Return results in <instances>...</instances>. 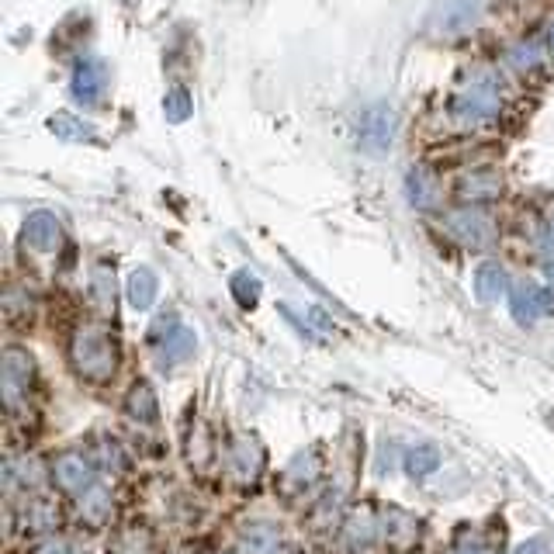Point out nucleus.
<instances>
[{
  "label": "nucleus",
  "instance_id": "obj_3",
  "mask_svg": "<svg viewBox=\"0 0 554 554\" xmlns=\"http://www.w3.org/2000/svg\"><path fill=\"white\" fill-rule=\"evenodd\" d=\"M35 385V357L25 347H7L0 357V388H4L7 413L28 406V392Z\"/></svg>",
  "mask_w": 554,
  "mask_h": 554
},
{
  "label": "nucleus",
  "instance_id": "obj_26",
  "mask_svg": "<svg viewBox=\"0 0 554 554\" xmlns=\"http://www.w3.org/2000/svg\"><path fill=\"white\" fill-rule=\"evenodd\" d=\"M437 468H440V451L433 444H419L406 454V471H409V478H416V482H423V478L433 475Z\"/></svg>",
  "mask_w": 554,
  "mask_h": 554
},
{
  "label": "nucleus",
  "instance_id": "obj_37",
  "mask_svg": "<svg viewBox=\"0 0 554 554\" xmlns=\"http://www.w3.org/2000/svg\"><path fill=\"white\" fill-rule=\"evenodd\" d=\"M544 42H548V56L554 59V18L548 21V28H544Z\"/></svg>",
  "mask_w": 554,
  "mask_h": 554
},
{
  "label": "nucleus",
  "instance_id": "obj_19",
  "mask_svg": "<svg viewBox=\"0 0 554 554\" xmlns=\"http://www.w3.org/2000/svg\"><path fill=\"white\" fill-rule=\"evenodd\" d=\"M77 516H80V523H87L91 530L104 527V523L111 520V489H104V485L97 482L94 489L77 496Z\"/></svg>",
  "mask_w": 554,
  "mask_h": 554
},
{
  "label": "nucleus",
  "instance_id": "obj_5",
  "mask_svg": "<svg viewBox=\"0 0 554 554\" xmlns=\"http://www.w3.org/2000/svg\"><path fill=\"white\" fill-rule=\"evenodd\" d=\"M49 475L63 492H70V496H84L87 489H94L97 485V461L84 451H63L52 458Z\"/></svg>",
  "mask_w": 554,
  "mask_h": 554
},
{
  "label": "nucleus",
  "instance_id": "obj_8",
  "mask_svg": "<svg viewBox=\"0 0 554 554\" xmlns=\"http://www.w3.org/2000/svg\"><path fill=\"white\" fill-rule=\"evenodd\" d=\"M503 194V174L496 167H475L458 177V198L464 205H492Z\"/></svg>",
  "mask_w": 554,
  "mask_h": 554
},
{
  "label": "nucleus",
  "instance_id": "obj_28",
  "mask_svg": "<svg viewBox=\"0 0 554 554\" xmlns=\"http://www.w3.org/2000/svg\"><path fill=\"white\" fill-rule=\"evenodd\" d=\"M340 520H347V516H343V492L340 489L326 492L323 503H319L316 513H312V527H316V530H333V527H340Z\"/></svg>",
  "mask_w": 554,
  "mask_h": 554
},
{
  "label": "nucleus",
  "instance_id": "obj_1",
  "mask_svg": "<svg viewBox=\"0 0 554 554\" xmlns=\"http://www.w3.org/2000/svg\"><path fill=\"white\" fill-rule=\"evenodd\" d=\"M66 354H70L77 378L91 381V385H108L118 374V340L101 323H80L73 329Z\"/></svg>",
  "mask_w": 554,
  "mask_h": 554
},
{
  "label": "nucleus",
  "instance_id": "obj_7",
  "mask_svg": "<svg viewBox=\"0 0 554 554\" xmlns=\"http://www.w3.org/2000/svg\"><path fill=\"white\" fill-rule=\"evenodd\" d=\"M509 309H513V319L523 326H534L537 319L554 316V291L541 288L534 281H516L509 288Z\"/></svg>",
  "mask_w": 554,
  "mask_h": 554
},
{
  "label": "nucleus",
  "instance_id": "obj_10",
  "mask_svg": "<svg viewBox=\"0 0 554 554\" xmlns=\"http://www.w3.org/2000/svg\"><path fill=\"white\" fill-rule=\"evenodd\" d=\"M482 21V0H444L437 14V32L447 39H461Z\"/></svg>",
  "mask_w": 554,
  "mask_h": 554
},
{
  "label": "nucleus",
  "instance_id": "obj_14",
  "mask_svg": "<svg viewBox=\"0 0 554 554\" xmlns=\"http://www.w3.org/2000/svg\"><path fill=\"white\" fill-rule=\"evenodd\" d=\"M239 554H281V548L288 541L281 537V530L267 520H253V523H243L239 527Z\"/></svg>",
  "mask_w": 554,
  "mask_h": 554
},
{
  "label": "nucleus",
  "instance_id": "obj_20",
  "mask_svg": "<svg viewBox=\"0 0 554 554\" xmlns=\"http://www.w3.org/2000/svg\"><path fill=\"white\" fill-rule=\"evenodd\" d=\"M59 523V506L46 496H32L21 506V527L32 530V534H52Z\"/></svg>",
  "mask_w": 554,
  "mask_h": 554
},
{
  "label": "nucleus",
  "instance_id": "obj_24",
  "mask_svg": "<svg viewBox=\"0 0 554 554\" xmlns=\"http://www.w3.org/2000/svg\"><path fill=\"white\" fill-rule=\"evenodd\" d=\"M49 132L59 142H94L97 139L94 125L87 122V118L70 115V111H56V115L49 118Z\"/></svg>",
  "mask_w": 554,
  "mask_h": 554
},
{
  "label": "nucleus",
  "instance_id": "obj_27",
  "mask_svg": "<svg viewBox=\"0 0 554 554\" xmlns=\"http://www.w3.org/2000/svg\"><path fill=\"white\" fill-rule=\"evenodd\" d=\"M229 291H232V298L243 305V309H253V305L260 302V291H264V284H260V277L253 271H236V274H232V281H229Z\"/></svg>",
  "mask_w": 554,
  "mask_h": 554
},
{
  "label": "nucleus",
  "instance_id": "obj_9",
  "mask_svg": "<svg viewBox=\"0 0 554 554\" xmlns=\"http://www.w3.org/2000/svg\"><path fill=\"white\" fill-rule=\"evenodd\" d=\"M226 464H229V475L236 478L239 485H253L260 478V471H264V447H260L257 437L232 440Z\"/></svg>",
  "mask_w": 554,
  "mask_h": 554
},
{
  "label": "nucleus",
  "instance_id": "obj_31",
  "mask_svg": "<svg viewBox=\"0 0 554 554\" xmlns=\"http://www.w3.org/2000/svg\"><path fill=\"white\" fill-rule=\"evenodd\" d=\"M4 312L11 323H21V319H32V295L18 284H11L4 295Z\"/></svg>",
  "mask_w": 554,
  "mask_h": 554
},
{
  "label": "nucleus",
  "instance_id": "obj_12",
  "mask_svg": "<svg viewBox=\"0 0 554 554\" xmlns=\"http://www.w3.org/2000/svg\"><path fill=\"white\" fill-rule=\"evenodd\" d=\"M381 541V516L371 506H361L343 520V548L368 551Z\"/></svg>",
  "mask_w": 554,
  "mask_h": 554
},
{
  "label": "nucleus",
  "instance_id": "obj_34",
  "mask_svg": "<svg viewBox=\"0 0 554 554\" xmlns=\"http://www.w3.org/2000/svg\"><path fill=\"white\" fill-rule=\"evenodd\" d=\"M451 554H489V544H485L478 534H468V537H458V541H454Z\"/></svg>",
  "mask_w": 554,
  "mask_h": 554
},
{
  "label": "nucleus",
  "instance_id": "obj_18",
  "mask_svg": "<svg viewBox=\"0 0 554 554\" xmlns=\"http://www.w3.org/2000/svg\"><path fill=\"white\" fill-rule=\"evenodd\" d=\"M419 537V520L413 513H402V509H385L381 513V541L395 544V548H406L416 544Z\"/></svg>",
  "mask_w": 554,
  "mask_h": 554
},
{
  "label": "nucleus",
  "instance_id": "obj_36",
  "mask_svg": "<svg viewBox=\"0 0 554 554\" xmlns=\"http://www.w3.org/2000/svg\"><path fill=\"white\" fill-rule=\"evenodd\" d=\"M537 243H541L544 250H554V212L548 215V222L541 226V239H537Z\"/></svg>",
  "mask_w": 554,
  "mask_h": 554
},
{
  "label": "nucleus",
  "instance_id": "obj_35",
  "mask_svg": "<svg viewBox=\"0 0 554 554\" xmlns=\"http://www.w3.org/2000/svg\"><path fill=\"white\" fill-rule=\"evenodd\" d=\"M513 554H548V541H544V537H530V541L516 544Z\"/></svg>",
  "mask_w": 554,
  "mask_h": 554
},
{
  "label": "nucleus",
  "instance_id": "obj_6",
  "mask_svg": "<svg viewBox=\"0 0 554 554\" xmlns=\"http://www.w3.org/2000/svg\"><path fill=\"white\" fill-rule=\"evenodd\" d=\"M399 132V118L388 104H374L361 115V129H357V142L368 156H385Z\"/></svg>",
  "mask_w": 554,
  "mask_h": 554
},
{
  "label": "nucleus",
  "instance_id": "obj_25",
  "mask_svg": "<svg viewBox=\"0 0 554 554\" xmlns=\"http://www.w3.org/2000/svg\"><path fill=\"white\" fill-rule=\"evenodd\" d=\"M115 295H118L115 291V271L104 267V264H97L91 271V298L104 316H115Z\"/></svg>",
  "mask_w": 554,
  "mask_h": 554
},
{
  "label": "nucleus",
  "instance_id": "obj_38",
  "mask_svg": "<svg viewBox=\"0 0 554 554\" xmlns=\"http://www.w3.org/2000/svg\"><path fill=\"white\" fill-rule=\"evenodd\" d=\"M544 274H548V281H551V288H554V260H548V264H544Z\"/></svg>",
  "mask_w": 554,
  "mask_h": 554
},
{
  "label": "nucleus",
  "instance_id": "obj_33",
  "mask_svg": "<svg viewBox=\"0 0 554 554\" xmlns=\"http://www.w3.org/2000/svg\"><path fill=\"white\" fill-rule=\"evenodd\" d=\"M111 554H149V544H146V537H142L139 530H129V534L118 537V544H115V551Z\"/></svg>",
  "mask_w": 554,
  "mask_h": 554
},
{
  "label": "nucleus",
  "instance_id": "obj_29",
  "mask_svg": "<svg viewBox=\"0 0 554 554\" xmlns=\"http://www.w3.org/2000/svg\"><path fill=\"white\" fill-rule=\"evenodd\" d=\"M506 63L513 66L516 73L530 77V73L541 70V46H537V42H516V46H509L506 52Z\"/></svg>",
  "mask_w": 554,
  "mask_h": 554
},
{
  "label": "nucleus",
  "instance_id": "obj_17",
  "mask_svg": "<svg viewBox=\"0 0 554 554\" xmlns=\"http://www.w3.org/2000/svg\"><path fill=\"white\" fill-rule=\"evenodd\" d=\"M319 471H323V461L316 458V451H305L298 454L295 461L284 468L281 485H284V496H298V492L312 489L319 482Z\"/></svg>",
  "mask_w": 554,
  "mask_h": 554
},
{
  "label": "nucleus",
  "instance_id": "obj_22",
  "mask_svg": "<svg viewBox=\"0 0 554 554\" xmlns=\"http://www.w3.org/2000/svg\"><path fill=\"white\" fill-rule=\"evenodd\" d=\"M125 413L129 419H136L139 426H149L160 419V402H156V392L149 381H136L129 392V399H125Z\"/></svg>",
  "mask_w": 554,
  "mask_h": 554
},
{
  "label": "nucleus",
  "instance_id": "obj_32",
  "mask_svg": "<svg viewBox=\"0 0 554 554\" xmlns=\"http://www.w3.org/2000/svg\"><path fill=\"white\" fill-rule=\"evenodd\" d=\"M32 554H84V548H80L77 541H70V537H52V534H46L32 548Z\"/></svg>",
  "mask_w": 554,
  "mask_h": 554
},
{
  "label": "nucleus",
  "instance_id": "obj_15",
  "mask_svg": "<svg viewBox=\"0 0 554 554\" xmlns=\"http://www.w3.org/2000/svg\"><path fill=\"white\" fill-rule=\"evenodd\" d=\"M406 194H409V201H413V208H419V212H437L440 201H444V187H440L437 174L426 170V167L409 170Z\"/></svg>",
  "mask_w": 554,
  "mask_h": 554
},
{
  "label": "nucleus",
  "instance_id": "obj_11",
  "mask_svg": "<svg viewBox=\"0 0 554 554\" xmlns=\"http://www.w3.org/2000/svg\"><path fill=\"white\" fill-rule=\"evenodd\" d=\"M104 87H108V70H104L101 59H80L70 80L73 101L84 104V108H94V104H101Z\"/></svg>",
  "mask_w": 554,
  "mask_h": 554
},
{
  "label": "nucleus",
  "instance_id": "obj_16",
  "mask_svg": "<svg viewBox=\"0 0 554 554\" xmlns=\"http://www.w3.org/2000/svg\"><path fill=\"white\" fill-rule=\"evenodd\" d=\"M194 350H198V336H194V329L174 323V326L167 329V336L160 340V350H156V361H160V368H174V364L191 361Z\"/></svg>",
  "mask_w": 554,
  "mask_h": 554
},
{
  "label": "nucleus",
  "instance_id": "obj_13",
  "mask_svg": "<svg viewBox=\"0 0 554 554\" xmlns=\"http://www.w3.org/2000/svg\"><path fill=\"white\" fill-rule=\"evenodd\" d=\"M21 239H25V246L35 253H56L59 246H63V226H59V219L52 212H35L25 219Z\"/></svg>",
  "mask_w": 554,
  "mask_h": 554
},
{
  "label": "nucleus",
  "instance_id": "obj_4",
  "mask_svg": "<svg viewBox=\"0 0 554 554\" xmlns=\"http://www.w3.org/2000/svg\"><path fill=\"white\" fill-rule=\"evenodd\" d=\"M444 226H447V232H451V239H458L464 250H489L499 236L496 219L478 205L454 208V212L444 219Z\"/></svg>",
  "mask_w": 554,
  "mask_h": 554
},
{
  "label": "nucleus",
  "instance_id": "obj_23",
  "mask_svg": "<svg viewBox=\"0 0 554 554\" xmlns=\"http://www.w3.org/2000/svg\"><path fill=\"white\" fill-rule=\"evenodd\" d=\"M156 295H160V281H156V274L149 271V267H136V271L129 274V284H125V298H129V305L136 312H146L149 305L156 302Z\"/></svg>",
  "mask_w": 554,
  "mask_h": 554
},
{
  "label": "nucleus",
  "instance_id": "obj_21",
  "mask_svg": "<svg viewBox=\"0 0 554 554\" xmlns=\"http://www.w3.org/2000/svg\"><path fill=\"white\" fill-rule=\"evenodd\" d=\"M506 291H509L506 267L496 264V260H485V264L475 271V295H478V302L492 305V302H499Z\"/></svg>",
  "mask_w": 554,
  "mask_h": 554
},
{
  "label": "nucleus",
  "instance_id": "obj_30",
  "mask_svg": "<svg viewBox=\"0 0 554 554\" xmlns=\"http://www.w3.org/2000/svg\"><path fill=\"white\" fill-rule=\"evenodd\" d=\"M191 111H194L191 91H187V87H170L167 97H163V115H167V122L181 125L191 118Z\"/></svg>",
  "mask_w": 554,
  "mask_h": 554
},
{
  "label": "nucleus",
  "instance_id": "obj_2",
  "mask_svg": "<svg viewBox=\"0 0 554 554\" xmlns=\"http://www.w3.org/2000/svg\"><path fill=\"white\" fill-rule=\"evenodd\" d=\"M499 111H503V84H499V73L489 70V66H475V70L464 77L458 94H454L451 118L461 129H478V125L496 122Z\"/></svg>",
  "mask_w": 554,
  "mask_h": 554
}]
</instances>
